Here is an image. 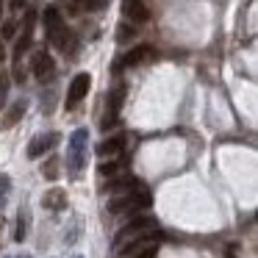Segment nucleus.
<instances>
[{"mask_svg":"<svg viewBox=\"0 0 258 258\" xmlns=\"http://www.w3.org/2000/svg\"><path fill=\"white\" fill-rule=\"evenodd\" d=\"M25 111H28V103H25V100H17L6 114H3V119H0V128H6V131L14 128V125H17L20 119L25 117Z\"/></svg>","mask_w":258,"mask_h":258,"instance_id":"nucleus-10","label":"nucleus"},{"mask_svg":"<svg viewBox=\"0 0 258 258\" xmlns=\"http://www.w3.org/2000/svg\"><path fill=\"white\" fill-rule=\"evenodd\" d=\"M86 139H89V134H86L84 128H81V131H75V134H73V139H70V169H73L75 175H78V169L84 167Z\"/></svg>","mask_w":258,"mask_h":258,"instance_id":"nucleus-3","label":"nucleus"},{"mask_svg":"<svg viewBox=\"0 0 258 258\" xmlns=\"http://www.w3.org/2000/svg\"><path fill=\"white\" fill-rule=\"evenodd\" d=\"M100 175H117V169H119V164L117 161H106V164H100Z\"/></svg>","mask_w":258,"mask_h":258,"instance_id":"nucleus-17","label":"nucleus"},{"mask_svg":"<svg viewBox=\"0 0 258 258\" xmlns=\"http://www.w3.org/2000/svg\"><path fill=\"white\" fill-rule=\"evenodd\" d=\"M58 172H61V169H58V158H56V156H50L45 164H42V178L56 180V178H58Z\"/></svg>","mask_w":258,"mask_h":258,"instance_id":"nucleus-15","label":"nucleus"},{"mask_svg":"<svg viewBox=\"0 0 258 258\" xmlns=\"http://www.w3.org/2000/svg\"><path fill=\"white\" fill-rule=\"evenodd\" d=\"M0 61H3V47H0Z\"/></svg>","mask_w":258,"mask_h":258,"instance_id":"nucleus-26","label":"nucleus"},{"mask_svg":"<svg viewBox=\"0 0 258 258\" xmlns=\"http://www.w3.org/2000/svg\"><path fill=\"white\" fill-rule=\"evenodd\" d=\"M89 86H92V75L89 73H78V75H75L73 84H70V89H67V108L78 106V103L89 95Z\"/></svg>","mask_w":258,"mask_h":258,"instance_id":"nucleus-2","label":"nucleus"},{"mask_svg":"<svg viewBox=\"0 0 258 258\" xmlns=\"http://www.w3.org/2000/svg\"><path fill=\"white\" fill-rule=\"evenodd\" d=\"M134 34H136V31L131 28V25H125V23H122V25H119V28H117V39H119V42H128V39H131V36H134Z\"/></svg>","mask_w":258,"mask_h":258,"instance_id":"nucleus-16","label":"nucleus"},{"mask_svg":"<svg viewBox=\"0 0 258 258\" xmlns=\"http://www.w3.org/2000/svg\"><path fill=\"white\" fill-rule=\"evenodd\" d=\"M58 142V134H47V136H34L31 139V145H28V158H39V156H45L47 150H50L53 145Z\"/></svg>","mask_w":258,"mask_h":258,"instance_id":"nucleus-9","label":"nucleus"},{"mask_svg":"<svg viewBox=\"0 0 258 258\" xmlns=\"http://www.w3.org/2000/svg\"><path fill=\"white\" fill-rule=\"evenodd\" d=\"M156 56V50H153L150 45H136L131 53H125L122 61H119V67H139V64L150 61V58Z\"/></svg>","mask_w":258,"mask_h":258,"instance_id":"nucleus-7","label":"nucleus"},{"mask_svg":"<svg viewBox=\"0 0 258 258\" xmlns=\"http://www.w3.org/2000/svg\"><path fill=\"white\" fill-rule=\"evenodd\" d=\"M9 186H12V180H9L6 175H0V189H9Z\"/></svg>","mask_w":258,"mask_h":258,"instance_id":"nucleus-23","label":"nucleus"},{"mask_svg":"<svg viewBox=\"0 0 258 258\" xmlns=\"http://www.w3.org/2000/svg\"><path fill=\"white\" fill-rule=\"evenodd\" d=\"M147 228H153V219H150V217H142V214H139V217H134L128 225H122V228L117 230V236H114V247L125 244L131 236L142 233V230H147Z\"/></svg>","mask_w":258,"mask_h":258,"instance_id":"nucleus-4","label":"nucleus"},{"mask_svg":"<svg viewBox=\"0 0 258 258\" xmlns=\"http://www.w3.org/2000/svg\"><path fill=\"white\" fill-rule=\"evenodd\" d=\"M3 206H6V197H3V195H0V208H3Z\"/></svg>","mask_w":258,"mask_h":258,"instance_id":"nucleus-25","label":"nucleus"},{"mask_svg":"<svg viewBox=\"0 0 258 258\" xmlns=\"http://www.w3.org/2000/svg\"><path fill=\"white\" fill-rule=\"evenodd\" d=\"M0 108H3V100H6V89H9V78H0Z\"/></svg>","mask_w":258,"mask_h":258,"instance_id":"nucleus-20","label":"nucleus"},{"mask_svg":"<svg viewBox=\"0 0 258 258\" xmlns=\"http://www.w3.org/2000/svg\"><path fill=\"white\" fill-rule=\"evenodd\" d=\"M136 186H139V180L131 178V175H125V178H114L111 183H106V186H103V191H117V195H119V191H125V189L134 191Z\"/></svg>","mask_w":258,"mask_h":258,"instance_id":"nucleus-13","label":"nucleus"},{"mask_svg":"<svg viewBox=\"0 0 258 258\" xmlns=\"http://www.w3.org/2000/svg\"><path fill=\"white\" fill-rule=\"evenodd\" d=\"M14 34H17V23H14V20H9V23L3 25V39H12Z\"/></svg>","mask_w":258,"mask_h":258,"instance_id":"nucleus-18","label":"nucleus"},{"mask_svg":"<svg viewBox=\"0 0 258 258\" xmlns=\"http://www.w3.org/2000/svg\"><path fill=\"white\" fill-rule=\"evenodd\" d=\"M114 125H117V114H108V117L103 119L100 128H103V131H108V128H114Z\"/></svg>","mask_w":258,"mask_h":258,"instance_id":"nucleus-19","label":"nucleus"},{"mask_svg":"<svg viewBox=\"0 0 258 258\" xmlns=\"http://www.w3.org/2000/svg\"><path fill=\"white\" fill-rule=\"evenodd\" d=\"M122 147H125V136L117 134V136H111V139H103L100 145H97V153H100V156H119Z\"/></svg>","mask_w":258,"mask_h":258,"instance_id":"nucleus-12","label":"nucleus"},{"mask_svg":"<svg viewBox=\"0 0 258 258\" xmlns=\"http://www.w3.org/2000/svg\"><path fill=\"white\" fill-rule=\"evenodd\" d=\"M42 206L50 208V211H64V208H67V191H64V189H50V191H45V197H42Z\"/></svg>","mask_w":258,"mask_h":258,"instance_id":"nucleus-11","label":"nucleus"},{"mask_svg":"<svg viewBox=\"0 0 258 258\" xmlns=\"http://www.w3.org/2000/svg\"><path fill=\"white\" fill-rule=\"evenodd\" d=\"M12 9H14V12H20V9H25V6H23V0H12Z\"/></svg>","mask_w":258,"mask_h":258,"instance_id":"nucleus-24","label":"nucleus"},{"mask_svg":"<svg viewBox=\"0 0 258 258\" xmlns=\"http://www.w3.org/2000/svg\"><path fill=\"white\" fill-rule=\"evenodd\" d=\"M122 14L134 23H147L150 20V9L145 6V0H122Z\"/></svg>","mask_w":258,"mask_h":258,"instance_id":"nucleus-8","label":"nucleus"},{"mask_svg":"<svg viewBox=\"0 0 258 258\" xmlns=\"http://www.w3.org/2000/svg\"><path fill=\"white\" fill-rule=\"evenodd\" d=\"M34 25H36V12H34V9H28V12H25L23 36H20L17 45H14V58H23V53L31 47V42H34Z\"/></svg>","mask_w":258,"mask_h":258,"instance_id":"nucleus-5","label":"nucleus"},{"mask_svg":"<svg viewBox=\"0 0 258 258\" xmlns=\"http://www.w3.org/2000/svg\"><path fill=\"white\" fill-rule=\"evenodd\" d=\"M14 239H17V241H23V239H25V225H23V219L17 222V230H14Z\"/></svg>","mask_w":258,"mask_h":258,"instance_id":"nucleus-21","label":"nucleus"},{"mask_svg":"<svg viewBox=\"0 0 258 258\" xmlns=\"http://www.w3.org/2000/svg\"><path fill=\"white\" fill-rule=\"evenodd\" d=\"M45 28H47V36H50V42L58 47V50H75V39L73 34L67 31V25L61 23V14H58V9H45Z\"/></svg>","mask_w":258,"mask_h":258,"instance_id":"nucleus-1","label":"nucleus"},{"mask_svg":"<svg viewBox=\"0 0 258 258\" xmlns=\"http://www.w3.org/2000/svg\"><path fill=\"white\" fill-rule=\"evenodd\" d=\"M122 100H125V86H117L114 92H108V111H111V114H119Z\"/></svg>","mask_w":258,"mask_h":258,"instance_id":"nucleus-14","label":"nucleus"},{"mask_svg":"<svg viewBox=\"0 0 258 258\" xmlns=\"http://www.w3.org/2000/svg\"><path fill=\"white\" fill-rule=\"evenodd\" d=\"M139 258H156V247H153V244H150V247H145V250L139 252Z\"/></svg>","mask_w":258,"mask_h":258,"instance_id":"nucleus-22","label":"nucleus"},{"mask_svg":"<svg viewBox=\"0 0 258 258\" xmlns=\"http://www.w3.org/2000/svg\"><path fill=\"white\" fill-rule=\"evenodd\" d=\"M31 73H34L39 81L50 78V75L56 73V61H53L50 53H45V50L34 53V58H31Z\"/></svg>","mask_w":258,"mask_h":258,"instance_id":"nucleus-6","label":"nucleus"},{"mask_svg":"<svg viewBox=\"0 0 258 258\" xmlns=\"http://www.w3.org/2000/svg\"><path fill=\"white\" fill-rule=\"evenodd\" d=\"M20 258H31V255H20Z\"/></svg>","mask_w":258,"mask_h":258,"instance_id":"nucleus-27","label":"nucleus"}]
</instances>
